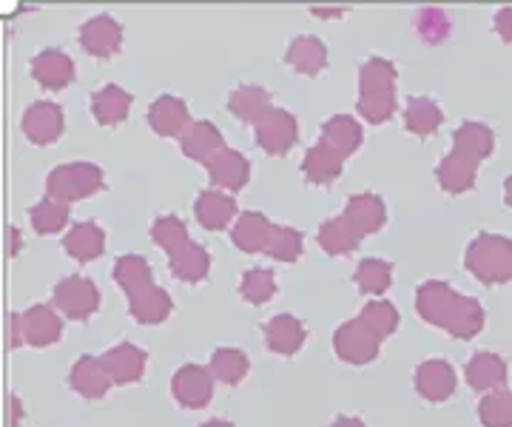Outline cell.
<instances>
[{
    "instance_id": "6da1fadb",
    "label": "cell",
    "mask_w": 512,
    "mask_h": 427,
    "mask_svg": "<svg viewBox=\"0 0 512 427\" xmlns=\"http://www.w3.org/2000/svg\"><path fill=\"white\" fill-rule=\"evenodd\" d=\"M419 314L433 322L447 328L453 336H467L478 334L484 328V311L476 299L461 297L456 291H450L444 282H427L421 285L419 291Z\"/></svg>"
},
{
    "instance_id": "7a4b0ae2",
    "label": "cell",
    "mask_w": 512,
    "mask_h": 427,
    "mask_svg": "<svg viewBox=\"0 0 512 427\" xmlns=\"http://www.w3.org/2000/svg\"><path fill=\"white\" fill-rule=\"evenodd\" d=\"M467 271L476 274L487 285H501L512 279V240L495 237V234H481L473 245L467 248Z\"/></svg>"
},
{
    "instance_id": "3957f363",
    "label": "cell",
    "mask_w": 512,
    "mask_h": 427,
    "mask_svg": "<svg viewBox=\"0 0 512 427\" xmlns=\"http://www.w3.org/2000/svg\"><path fill=\"white\" fill-rule=\"evenodd\" d=\"M103 188V171L92 163H72V166H60L49 177V194L55 200H83L94 191Z\"/></svg>"
},
{
    "instance_id": "277c9868",
    "label": "cell",
    "mask_w": 512,
    "mask_h": 427,
    "mask_svg": "<svg viewBox=\"0 0 512 427\" xmlns=\"http://www.w3.org/2000/svg\"><path fill=\"white\" fill-rule=\"evenodd\" d=\"M296 120L282 109H271L259 123H256V143L268 154H285L296 140Z\"/></svg>"
},
{
    "instance_id": "5b68a950",
    "label": "cell",
    "mask_w": 512,
    "mask_h": 427,
    "mask_svg": "<svg viewBox=\"0 0 512 427\" xmlns=\"http://www.w3.org/2000/svg\"><path fill=\"white\" fill-rule=\"evenodd\" d=\"M55 299L66 314L74 316V319H83V316H89L92 311H97L100 294H97L94 282H89V279L69 277L63 279L55 288Z\"/></svg>"
},
{
    "instance_id": "8992f818",
    "label": "cell",
    "mask_w": 512,
    "mask_h": 427,
    "mask_svg": "<svg viewBox=\"0 0 512 427\" xmlns=\"http://www.w3.org/2000/svg\"><path fill=\"white\" fill-rule=\"evenodd\" d=\"M120 40H123V29L109 15H97L89 23H83V29H80V43L94 57L114 55L120 49Z\"/></svg>"
},
{
    "instance_id": "52a82bcc",
    "label": "cell",
    "mask_w": 512,
    "mask_h": 427,
    "mask_svg": "<svg viewBox=\"0 0 512 427\" xmlns=\"http://www.w3.org/2000/svg\"><path fill=\"white\" fill-rule=\"evenodd\" d=\"M32 75L46 89H63L74 80L72 57L60 49H46L32 60Z\"/></svg>"
},
{
    "instance_id": "ba28073f",
    "label": "cell",
    "mask_w": 512,
    "mask_h": 427,
    "mask_svg": "<svg viewBox=\"0 0 512 427\" xmlns=\"http://www.w3.org/2000/svg\"><path fill=\"white\" fill-rule=\"evenodd\" d=\"M23 131L29 134L32 143H55L63 131V112L55 103H35L23 114Z\"/></svg>"
},
{
    "instance_id": "9c48e42d",
    "label": "cell",
    "mask_w": 512,
    "mask_h": 427,
    "mask_svg": "<svg viewBox=\"0 0 512 427\" xmlns=\"http://www.w3.org/2000/svg\"><path fill=\"white\" fill-rule=\"evenodd\" d=\"M336 351L350 362L373 359L376 356V334L367 328L362 319H356V322H350L336 334Z\"/></svg>"
},
{
    "instance_id": "30bf717a",
    "label": "cell",
    "mask_w": 512,
    "mask_h": 427,
    "mask_svg": "<svg viewBox=\"0 0 512 427\" xmlns=\"http://www.w3.org/2000/svg\"><path fill=\"white\" fill-rule=\"evenodd\" d=\"M467 379L476 390H498L507 385V362L495 353H478L467 365Z\"/></svg>"
},
{
    "instance_id": "8fae6325",
    "label": "cell",
    "mask_w": 512,
    "mask_h": 427,
    "mask_svg": "<svg viewBox=\"0 0 512 427\" xmlns=\"http://www.w3.org/2000/svg\"><path fill=\"white\" fill-rule=\"evenodd\" d=\"M345 220L348 225L362 237V234H373L379 231L384 223V203L373 194H359L348 203V211H345Z\"/></svg>"
},
{
    "instance_id": "7c38bea8",
    "label": "cell",
    "mask_w": 512,
    "mask_h": 427,
    "mask_svg": "<svg viewBox=\"0 0 512 427\" xmlns=\"http://www.w3.org/2000/svg\"><path fill=\"white\" fill-rule=\"evenodd\" d=\"M456 149L453 154L458 157H464V160H470V163H476L478 160H484L490 151H493L495 143V134L487 126H481V123H464L461 129L456 131Z\"/></svg>"
},
{
    "instance_id": "4fadbf2b",
    "label": "cell",
    "mask_w": 512,
    "mask_h": 427,
    "mask_svg": "<svg viewBox=\"0 0 512 427\" xmlns=\"http://www.w3.org/2000/svg\"><path fill=\"white\" fill-rule=\"evenodd\" d=\"M174 396L183 405H191V408L205 405L211 399V379H208V373L197 368V365L183 368V371L174 376Z\"/></svg>"
},
{
    "instance_id": "5bb4252c",
    "label": "cell",
    "mask_w": 512,
    "mask_h": 427,
    "mask_svg": "<svg viewBox=\"0 0 512 427\" xmlns=\"http://www.w3.org/2000/svg\"><path fill=\"white\" fill-rule=\"evenodd\" d=\"M211 171V180L222 188H242L248 180V160L239 154V151H225L222 149L211 163H205Z\"/></svg>"
},
{
    "instance_id": "9a60e30c",
    "label": "cell",
    "mask_w": 512,
    "mask_h": 427,
    "mask_svg": "<svg viewBox=\"0 0 512 427\" xmlns=\"http://www.w3.org/2000/svg\"><path fill=\"white\" fill-rule=\"evenodd\" d=\"M194 211H197V220H200V225L220 231V228H225L228 220L234 217L237 205H234L231 197H225V194H220V191H202L200 197H197Z\"/></svg>"
},
{
    "instance_id": "2e32d148",
    "label": "cell",
    "mask_w": 512,
    "mask_h": 427,
    "mask_svg": "<svg viewBox=\"0 0 512 427\" xmlns=\"http://www.w3.org/2000/svg\"><path fill=\"white\" fill-rule=\"evenodd\" d=\"M148 123L151 129L160 134H180L188 123V109L183 100L177 97H160L154 100V106L148 109Z\"/></svg>"
},
{
    "instance_id": "e0dca14e",
    "label": "cell",
    "mask_w": 512,
    "mask_h": 427,
    "mask_svg": "<svg viewBox=\"0 0 512 427\" xmlns=\"http://www.w3.org/2000/svg\"><path fill=\"white\" fill-rule=\"evenodd\" d=\"M168 262H171V271L174 277L185 279V282H197L208 274V251H202L200 245L194 242H185L177 251L168 254Z\"/></svg>"
},
{
    "instance_id": "ac0fdd59",
    "label": "cell",
    "mask_w": 512,
    "mask_h": 427,
    "mask_svg": "<svg viewBox=\"0 0 512 427\" xmlns=\"http://www.w3.org/2000/svg\"><path fill=\"white\" fill-rule=\"evenodd\" d=\"M342 160L345 157L339 151L319 143V146H313L308 151V157L302 163V171L308 174V180H313V183H330V180H336L342 174Z\"/></svg>"
},
{
    "instance_id": "d6986e66",
    "label": "cell",
    "mask_w": 512,
    "mask_h": 427,
    "mask_svg": "<svg viewBox=\"0 0 512 427\" xmlns=\"http://www.w3.org/2000/svg\"><path fill=\"white\" fill-rule=\"evenodd\" d=\"M271 223L262 214H245L234 228V242L242 251H268V245L274 240Z\"/></svg>"
},
{
    "instance_id": "ffe728a7",
    "label": "cell",
    "mask_w": 512,
    "mask_h": 427,
    "mask_svg": "<svg viewBox=\"0 0 512 427\" xmlns=\"http://www.w3.org/2000/svg\"><path fill=\"white\" fill-rule=\"evenodd\" d=\"M103 242H106V237H103L100 225L80 223L69 231V237H66V251H69L77 262H89L103 254Z\"/></svg>"
},
{
    "instance_id": "44dd1931",
    "label": "cell",
    "mask_w": 512,
    "mask_h": 427,
    "mask_svg": "<svg viewBox=\"0 0 512 427\" xmlns=\"http://www.w3.org/2000/svg\"><path fill=\"white\" fill-rule=\"evenodd\" d=\"M419 388L427 399L441 402V399H447V396L456 390V376L450 371V365L441 362V359H436V362H424L419 371Z\"/></svg>"
},
{
    "instance_id": "7402d4cb",
    "label": "cell",
    "mask_w": 512,
    "mask_h": 427,
    "mask_svg": "<svg viewBox=\"0 0 512 427\" xmlns=\"http://www.w3.org/2000/svg\"><path fill=\"white\" fill-rule=\"evenodd\" d=\"M128 106H131V97H128L120 86H103L100 92L94 94L92 100L94 117H97V123H103V126H117V123H123Z\"/></svg>"
},
{
    "instance_id": "603a6c76",
    "label": "cell",
    "mask_w": 512,
    "mask_h": 427,
    "mask_svg": "<svg viewBox=\"0 0 512 427\" xmlns=\"http://www.w3.org/2000/svg\"><path fill=\"white\" fill-rule=\"evenodd\" d=\"M220 131L214 129L211 123H194L188 134H183V151L194 160L211 163L222 151L220 146Z\"/></svg>"
},
{
    "instance_id": "cb8c5ba5",
    "label": "cell",
    "mask_w": 512,
    "mask_h": 427,
    "mask_svg": "<svg viewBox=\"0 0 512 427\" xmlns=\"http://www.w3.org/2000/svg\"><path fill=\"white\" fill-rule=\"evenodd\" d=\"M265 336H268V348L279 353H293L302 348L305 342V328L293 319V316H276L265 325Z\"/></svg>"
},
{
    "instance_id": "d4e9b609",
    "label": "cell",
    "mask_w": 512,
    "mask_h": 427,
    "mask_svg": "<svg viewBox=\"0 0 512 427\" xmlns=\"http://www.w3.org/2000/svg\"><path fill=\"white\" fill-rule=\"evenodd\" d=\"M325 57H328V52H325V43L322 40L299 38L291 43L285 60L291 63L296 72H302V75H316L325 66Z\"/></svg>"
},
{
    "instance_id": "484cf974",
    "label": "cell",
    "mask_w": 512,
    "mask_h": 427,
    "mask_svg": "<svg viewBox=\"0 0 512 427\" xmlns=\"http://www.w3.org/2000/svg\"><path fill=\"white\" fill-rule=\"evenodd\" d=\"M143 362H146V353L131 348V345H120L117 351L106 353V359L100 365L117 382H131V379H137L143 373Z\"/></svg>"
},
{
    "instance_id": "4316f807",
    "label": "cell",
    "mask_w": 512,
    "mask_h": 427,
    "mask_svg": "<svg viewBox=\"0 0 512 427\" xmlns=\"http://www.w3.org/2000/svg\"><path fill=\"white\" fill-rule=\"evenodd\" d=\"M359 140H362V129H359V123L356 120H350V117H333L325 123V146L330 149H336L342 157H348L350 151L359 146Z\"/></svg>"
},
{
    "instance_id": "83f0119b",
    "label": "cell",
    "mask_w": 512,
    "mask_h": 427,
    "mask_svg": "<svg viewBox=\"0 0 512 427\" xmlns=\"http://www.w3.org/2000/svg\"><path fill=\"white\" fill-rule=\"evenodd\" d=\"M168 311H171L168 294L160 291V288H154V285L131 294V314L140 316L143 322H163Z\"/></svg>"
},
{
    "instance_id": "f1b7e54d",
    "label": "cell",
    "mask_w": 512,
    "mask_h": 427,
    "mask_svg": "<svg viewBox=\"0 0 512 427\" xmlns=\"http://www.w3.org/2000/svg\"><path fill=\"white\" fill-rule=\"evenodd\" d=\"M231 112L239 114V120H245V123H259L271 109H268V97H265L262 89L239 86L234 97H231Z\"/></svg>"
},
{
    "instance_id": "f546056e",
    "label": "cell",
    "mask_w": 512,
    "mask_h": 427,
    "mask_svg": "<svg viewBox=\"0 0 512 427\" xmlns=\"http://www.w3.org/2000/svg\"><path fill=\"white\" fill-rule=\"evenodd\" d=\"M23 331L26 336L35 342V345H49V342H55L57 336H60V322H57V316L49 311V308H32L29 314L23 316Z\"/></svg>"
},
{
    "instance_id": "4dcf8cb0",
    "label": "cell",
    "mask_w": 512,
    "mask_h": 427,
    "mask_svg": "<svg viewBox=\"0 0 512 427\" xmlns=\"http://www.w3.org/2000/svg\"><path fill=\"white\" fill-rule=\"evenodd\" d=\"M439 180L447 191H467V188H473V183H476V163H470V160H464L458 154H450L441 163Z\"/></svg>"
},
{
    "instance_id": "1f68e13d",
    "label": "cell",
    "mask_w": 512,
    "mask_h": 427,
    "mask_svg": "<svg viewBox=\"0 0 512 427\" xmlns=\"http://www.w3.org/2000/svg\"><path fill=\"white\" fill-rule=\"evenodd\" d=\"M441 126V109L433 103V100H427V97H416V100H410L407 103V129L413 131V134H430V131H436Z\"/></svg>"
},
{
    "instance_id": "d6a6232c",
    "label": "cell",
    "mask_w": 512,
    "mask_h": 427,
    "mask_svg": "<svg viewBox=\"0 0 512 427\" xmlns=\"http://www.w3.org/2000/svg\"><path fill=\"white\" fill-rule=\"evenodd\" d=\"M319 242H322V248L330 251V254H345V251H350V248H356L359 234L350 228L345 217H336V220H328V223L322 225V231H319Z\"/></svg>"
},
{
    "instance_id": "836d02e7",
    "label": "cell",
    "mask_w": 512,
    "mask_h": 427,
    "mask_svg": "<svg viewBox=\"0 0 512 427\" xmlns=\"http://www.w3.org/2000/svg\"><path fill=\"white\" fill-rule=\"evenodd\" d=\"M114 277L120 279V285L126 288L128 297L151 285V271H148L143 257H123V260L117 262V268H114Z\"/></svg>"
},
{
    "instance_id": "e575fe53",
    "label": "cell",
    "mask_w": 512,
    "mask_h": 427,
    "mask_svg": "<svg viewBox=\"0 0 512 427\" xmlns=\"http://www.w3.org/2000/svg\"><path fill=\"white\" fill-rule=\"evenodd\" d=\"M390 274H393V265L382 260H365L356 271V282L359 288L367 294H382L390 288Z\"/></svg>"
},
{
    "instance_id": "d590c367",
    "label": "cell",
    "mask_w": 512,
    "mask_h": 427,
    "mask_svg": "<svg viewBox=\"0 0 512 427\" xmlns=\"http://www.w3.org/2000/svg\"><path fill=\"white\" fill-rule=\"evenodd\" d=\"M481 422L487 427H512V393H490L481 402Z\"/></svg>"
},
{
    "instance_id": "8d00e7d4",
    "label": "cell",
    "mask_w": 512,
    "mask_h": 427,
    "mask_svg": "<svg viewBox=\"0 0 512 427\" xmlns=\"http://www.w3.org/2000/svg\"><path fill=\"white\" fill-rule=\"evenodd\" d=\"M89 368H92V359H80L74 368L72 382L80 388L83 396H103V390L109 385V373L103 371V365H94L92 373H89Z\"/></svg>"
},
{
    "instance_id": "74e56055",
    "label": "cell",
    "mask_w": 512,
    "mask_h": 427,
    "mask_svg": "<svg viewBox=\"0 0 512 427\" xmlns=\"http://www.w3.org/2000/svg\"><path fill=\"white\" fill-rule=\"evenodd\" d=\"M242 297L248 299V302H254V305H262L265 299L271 297L276 291V279L271 271H262V268H256V271H248L245 279H242Z\"/></svg>"
},
{
    "instance_id": "f35d334b",
    "label": "cell",
    "mask_w": 512,
    "mask_h": 427,
    "mask_svg": "<svg viewBox=\"0 0 512 427\" xmlns=\"http://www.w3.org/2000/svg\"><path fill=\"white\" fill-rule=\"evenodd\" d=\"M66 205L55 203V200H43L32 208V225H35L40 234H52L57 228H63L66 223Z\"/></svg>"
},
{
    "instance_id": "ab89813d",
    "label": "cell",
    "mask_w": 512,
    "mask_h": 427,
    "mask_svg": "<svg viewBox=\"0 0 512 427\" xmlns=\"http://www.w3.org/2000/svg\"><path fill=\"white\" fill-rule=\"evenodd\" d=\"M362 322H365L367 328L376 336H384L390 334V331H396L399 316L393 311V305H387L384 299H379V302H370V305H367L365 314H362Z\"/></svg>"
},
{
    "instance_id": "60d3db41",
    "label": "cell",
    "mask_w": 512,
    "mask_h": 427,
    "mask_svg": "<svg viewBox=\"0 0 512 427\" xmlns=\"http://www.w3.org/2000/svg\"><path fill=\"white\" fill-rule=\"evenodd\" d=\"M268 254L285 262L299 260V254H302V237L293 228H276L274 240L268 245Z\"/></svg>"
},
{
    "instance_id": "b9f144b4",
    "label": "cell",
    "mask_w": 512,
    "mask_h": 427,
    "mask_svg": "<svg viewBox=\"0 0 512 427\" xmlns=\"http://www.w3.org/2000/svg\"><path fill=\"white\" fill-rule=\"evenodd\" d=\"M154 240L160 242L168 254L177 251L185 242H191L188 240V234H185V225L180 223L177 217H163L160 223H154Z\"/></svg>"
},
{
    "instance_id": "7bdbcfd3",
    "label": "cell",
    "mask_w": 512,
    "mask_h": 427,
    "mask_svg": "<svg viewBox=\"0 0 512 427\" xmlns=\"http://www.w3.org/2000/svg\"><path fill=\"white\" fill-rule=\"evenodd\" d=\"M248 368V362H245V356L234 348H228V351H217L214 356V371L220 379L225 382H239L242 379V373Z\"/></svg>"
},
{
    "instance_id": "ee69618b",
    "label": "cell",
    "mask_w": 512,
    "mask_h": 427,
    "mask_svg": "<svg viewBox=\"0 0 512 427\" xmlns=\"http://www.w3.org/2000/svg\"><path fill=\"white\" fill-rule=\"evenodd\" d=\"M495 32H498L501 40L512 43V9H504V12L495 15Z\"/></svg>"
},
{
    "instance_id": "f6af8a7d",
    "label": "cell",
    "mask_w": 512,
    "mask_h": 427,
    "mask_svg": "<svg viewBox=\"0 0 512 427\" xmlns=\"http://www.w3.org/2000/svg\"><path fill=\"white\" fill-rule=\"evenodd\" d=\"M333 427H365V425H359L356 419H339Z\"/></svg>"
},
{
    "instance_id": "bcb514c9",
    "label": "cell",
    "mask_w": 512,
    "mask_h": 427,
    "mask_svg": "<svg viewBox=\"0 0 512 427\" xmlns=\"http://www.w3.org/2000/svg\"><path fill=\"white\" fill-rule=\"evenodd\" d=\"M507 203L512 205V177H510V180H507Z\"/></svg>"
},
{
    "instance_id": "7dc6e473",
    "label": "cell",
    "mask_w": 512,
    "mask_h": 427,
    "mask_svg": "<svg viewBox=\"0 0 512 427\" xmlns=\"http://www.w3.org/2000/svg\"><path fill=\"white\" fill-rule=\"evenodd\" d=\"M202 427H234V425H225V422H211V425H202Z\"/></svg>"
}]
</instances>
